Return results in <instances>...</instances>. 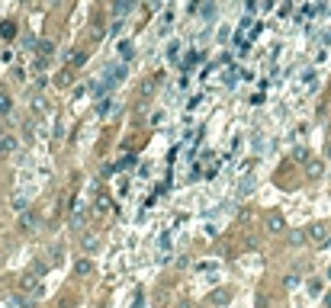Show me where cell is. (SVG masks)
<instances>
[{"label": "cell", "mask_w": 331, "mask_h": 308, "mask_svg": "<svg viewBox=\"0 0 331 308\" xmlns=\"http://www.w3.org/2000/svg\"><path fill=\"white\" fill-rule=\"evenodd\" d=\"M306 238H309V244H315V247H325L331 241V234H328V225H322V222H315V225H309L306 228Z\"/></svg>", "instance_id": "cell-1"}, {"label": "cell", "mask_w": 331, "mask_h": 308, "mask_svg": "<svg viewBox=\"0 0 331 308\" xmlns=\"http://www.w3.org/2000/svg\"><path fill=\"white\" fill-rule=\"evenodd\" d=\"M267 231L270 234H283L286 231V218L280 212H267Z\"/></svg>", "instance_id": "cell-3"}, {"label": "cell", "mask_w": 331, "mask_h": 308, "mask_svg": "<svg viewBox=\"0 0 331 308\" xmlns=\"http://www.w3.org/2000/svg\"><path fill=\"white\" fill-rule=\"evenodd\" d=\"M325 154H328V161H331V141H328V145H325Z\"/></svg>", "instance_id": "cell-22"}, {"label": "cell", "mask_w": 331, "mask_h": 308, "mask_svg": "<svg viewBox=\"0 0 331 308\" xmlns=\"http://www.w3.org/2000/svg\"><path fill=\"white\" fill-rule=\"evenodd\" d=\"M36 228H39V215L36 212H29V209L20 212V231H36Z\"/></svg>", "instance_id": "cell-4"}, {"label": "cell", "mask_w": 331, "mask_h": 308, "mask_svg": "<svg viewBox=\"0 0 331 308\" xmlns=\"http://www.w3.org/2000/svg\"><path fill=\"white\" fill-rule=\"evenodd\" d=\"M325 308H331V292H328V295H325Z\"/></svg>", "instance_id": "cell-21"}, {"label": "cell", "mask_w": 331, "mask_h": 308, "mask_svg": "<svg viewBox=\"0 0 331 308\" xmlns=\"http://www.w3.org/2000/svg\"><path fill=\"white\" fill-rule=\"evenodd\" d=\"M10 109H13V100H10L7 93H0V116H7Z\"/></svg>", "instance_id": "cell-14"}, {"label": "cell", "mask_w": 331, "mask_h": 308, "mask_svg": "<svg viewBox=\"0 0 331 308\" xmlns=\"http://www.w3.org/2000/svg\"><path fill=\"white\" fill-rule=\"evenodd\" d=\"M228 299H231V292H228V289H216V292H212V299H209V302H212V305H216V308H222V305H228Z\"/></svg>", "instance_id": "cell-6"}, {"label": "cell", "mask_w": 331, "mask_h": 308, "mask_svg": "<svg viewBox=\"0 0 331 308\" xmlns=\"http://www.w3.org/2000/svg\"><path fill=\"white\" fill-rule=\"evenodd\" d=\"M306 231H290V247H299V244H306Z\"/></svg>", "instance_id": "cell-11"}, {"label": "cell", "mask_w": 331, "mask_h": 308, "mask_svg": "<svg viewBox=\"0 0 331 308\" xmlns=\"http://www.w3.org/2000/svg\"><path fill=\"white\" fill-rule=\"evenodd\" d=\"M293 161H299V164H309V151H306V148H296V151H293Z\"/></svg>", "instance_id": "cell-15"}, {"label": "cell", "mask_w": 331, "mask_h": 308, "mask_svg": "<svg viewBox=\"0 0 331 308\" xmlns=\"http://www.w3.org/2000/svg\"><path fill=\"white\" fill-rule=\"evenodd\" d=\"M58 84H62V87H68V84H71V71H64V74L58 77Z\"/></svg>", "instance_id": "cell-20"}, {"label": "cell", "mask_w": 331, "mask_h": 308, "mask_svg": "<svg viewBox=\"0 0 331 308\" xmlns=\"http://www.w3.org/2000/svg\"><path fill=\"white\" fill-rule=\"evenodd\" d=\"M10 151H16V138H0V154H10Z\"/></svg>", "instance_id": "cell-13"}, {"label": "cell", "mask_w": 331, "mask_h": 308, "mask_svg": "<svg viewBox=\"0 0 331 308\" xmlns=\"http://www.w3.org/2000/svg\"><path fill=\"white\" fill-rule=\"evenodd\" d=\"M90 270H93V263H90V260H77V263H74V273H77V276H87Z\"/></svg>", "instance_id": "cell-12"}, {"label": "cell", "mask_w": 331, "mask_h": 308, "mask_svg": "<svg viewBox=\"0 0 331 308\" xmlns=\"http://www.w3.org/2000/svg\"><path fill=\"white\" fill-rule=\"evenodd\" d=\"M13 36H16V23H13V19H7V23H0V38H7V42H10Z\"/></svg>", "instance_id": "cell-7"}, {"label": "cell", "mask_w": 331, "mask_h": 308, "mask_svg": "<svg viewBox=\"0 0 331 308\" xmlns=\"http://www.w3.org/2000/svg\"><path fill=\"white\" fill-rule=\"evenodd\" d=\"M328 279H331V270H328Z\"/></svg>", "instance_id": "cell-23"}, {"label": "cell", "mask_w": 331, "mask_h": 308, "mask_svg": "<svg viewBox=\"0 0 331 308\" xmlns=\"http://www.w3.org/2000/svg\"><path fill=\"white\" fill-rule=\"evenodd\" d=\"M283 286H286V289H293V286H299V273H290V276L283 279Z\"/></svg>", "instance_id": "cell-16"}, {"label": "cell", "mask_w": 331, "mask_h": 308, "mask_svg": "<svg viewBox=\"0 0 331 308\" xmlns=\"http://www.w3.org/2000/svg\"><path fill=\"white\" fill-rule=\"evenodd\" d=\"M196 61H200V55L193 52V55H190V58H186V61H184V68H193V64H196Z\"/></svg>", "instance_id": "cell-19"}, {"label": "cell", "mask_w": 331, "mask_h": 308, "mask_svg": "<svg viewBox=\"0 0 331 308\" xmlns=\"http://www.w3.org/2000/svg\"><path fill=\"white\" fill-rule=\"evenodd\" d=\"M129 10H132V0H116V3H113V13H116V16L129 13Z\"/></svg>", "instance_id": "cell-10"}, {"label": "cell", "mask_w": 331, "mask_h": 308, "mask_svg": "<svg viewBox=\"0 0 331 308\" xmlns=\"http://www.w3.org/2000/svg\"><path fill=\"white\" fill-rule=\"evenodd\" d=\"M306 173H309V180H318V177L325 173V164H322V161H309V164H306Z\"/></svg>", "instance_id": "cell-5"}, {"label": "cell", "mask_w": 331, "mask_h": 308, "mask_svg": "<svg viewBox=\"0 0 331 308\" xmlns=\"http://www.w3.org/2000/svg\"><path fill=\"white\" fill-rule=\"evenodd\" d=\"M109 206H113V199H106V196H100V199H97V212H106Z\"/></svg>", "instance_id": "cell-17"}, {"label": "cell", "mask_w": 331, "mask_h": 308, "mask_svg": "<svg viewBox=\"0 0 331 308\" xmlns=\"http://www.w3.org/2000/svg\"><path fill=\"white\" fill-rule=\"evenodd\" d=\"M158 84H161V74H151V77H145V80L139 84V96H142V100H148V96H151V93L158 90Z\"/></svg>", "instance_id": "cell-2"}, {"label": "cell", "mask_w": 331, "mask_h": 308, "mask_svg": "<svg viewBox=\"0 0 331 308\" xmlns=\"http://www.w3.org/2000/svg\"><path fill=\"white\" fill-rule=\"evenodd\" d=\"M119 52H123V58H125V61H129L132 55H135V52H132V42H123V45H119Z\"/></svg>", "instance_id": "cell-18"}, {"label": "cell", "mask_w": 331, "mask_h": 308, "mask_svg": "<svg viewBox=\"0 0 331 308\" xmlns=\"http://www.w3.org/2000/svg\"><path fill=\"white\" fill-rule=\"evenodd\" d=\"M306 289H309V295H312V299H318V295H322V289H325V286H322V279H309V286H306Z\"/></svg>", "instance_id": "cell-8"}, {"label": "cell", "mask_w": 331, "mask_h": 308, "mask_svg": "<svg viewBox=\"0 0 331 308\" xmlns=\"http://www.w3.org/2000/svg\"><path fill=\"white\" fill-rule=\"evenodd\" d=\"M36 48H39V58H48V55H52V48H55V42H52V38H42Z\"/></svg>", "instance_id": "cell-9"}]
</instances>
